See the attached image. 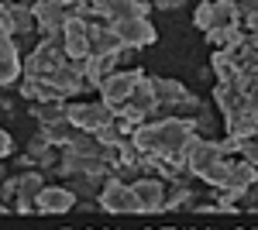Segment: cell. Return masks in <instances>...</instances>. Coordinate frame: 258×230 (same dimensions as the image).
Returning <instances> with one entry per match:
<instances>
[{"instance_id": "obj_22", "label": "cell", "mask_w": 258, "mask_h": 230, "mask_svg": "<svg viewBox=\"0 0 258 230\" xmlns=\"http://www.w3.org/2000/svg\"><path fill=\"white\" fill-rule=\"evenodd\" d=\"M193 203V192L186 182H176L172 189H165V210H179V206H189Z\"/></svg>"}, {"instance_id": "obj_12", "label": "cell", "mask_w": 258, "mask_h": 230, "mask_svg": "<svg viewBox=\"0 0 258 230\" xmlns=\"http://www.w3.org/2000/svg\"><path fill=\"white\" fill-rule=\"evenodd\" d=\"M152 90H155V100H159V110H165V107H176V103H186V100H189L186 86H182V83H176V79L152 76Z\"/></svg>"}, {"instance_id": "obj_10", "label": "cell", "mask_w": 258, "mask_h": 230, "mask_svg": "<svg viewBox=\"0 0 258 230\" xmlns=\"http://www.w3.org/2000/svg\"><path fill=\"white\" fill-rule=\"evenodd\" d=\"M41 186H45V179H41L38 169H31V172L18 175V196H14V210L18 213H35V199H38Z\"/></svg>"}, {"instance_id": "obj_24", "label": "cell", "mask_w": 258, "mask_h": 230, "mask_svg": "<svg viewBox=\"0 0 258 230\" xmlns=\"http://www.w3.org/2000/svg\"><path fill=\"white\" fill-rule=\"evenodd\" d=\"M238 144H241V148H238L241 158L251 162V165H258V131H255V134H248V137H241Z\"/></svg>"}, {"instance_id": "obj_4", "label": "cell", "mask_w": 258, "mask_h": 230, "mask_svg": "<svg viewBox=\"0 0 258 230\" xmlns=\"http://www.w3.org/2000/svg\"><path fill=\"white\" fill-rule=\"evenodd\" d=\"M35 206L41 216H62L76 206V192H73V186H41Z\"/></svg>"}, {"instance_id": "obj_6", "label": "cell", "mask_w": 258, "mask_h": 230, "mask_svg": "<svg viewBox=\"0 0 258 230\" xmlns=\"http://www.w3.org/2000/svg\"><path fill=\"white\" fill-rule=\"evenodd\" d=\"M48 83H52V90L59 96H73L80 93L83 86H86V76H83V62H73V58H66L62 65H55L52 72H48Z\"/></svg>"}, {"instance_id": "obj_26", "label": "cell", "mask_w": 258, "mask_h": 230, "mask_svg": "<svg viewBox=\"0 0 258 230\" xmlns=\"http://www.w3.org/2000/svg\"><path fill=\"white\" fill-rule=\"evenodd\" d=\"M152 4H155L159 11H172V7H182L186 0H152Z\"/></svg>"}, {"instance_id": "obj_19", "label": "cell", "mask_w": 258, "mask_h": 230, "mask_svg": "<svg viewBox=\"0 0 258 230\" xmlns=\"http://www.w3.org/2000/svg\"><path fill=\"white\" fill-rule=\"evenodd\" d=\"M73 124L69 120H55V124H41V137L52 144V148H66L69 144V137H73Z\"/></svg>"}, {"instance_id": "obj_7", "label": "cell", "mask_w": 258, "mask_h": 230, "mask_svg": "<svg viewBox=\"0 0 258 230\" xmlns=\"http://www.w3.org/2000/svg\"><path fill=\"white\" fill-rule=\"evenodd\" d=\"M110 24H114V31L120 35V41L127 48H145V45H152L159 38L155 28L148 24V18H120V21H110Z\"/></svg>"}, {"instance_id": "obj_11", "label": "cell", "mask_w": 258, "mask_h": 230, "mask_svg": "<svg viewBox=\"0 0 258 230\" xmlns=\"http://www.w3.org/2000/svg\"><path fill=\"white\" fill-rule=\"evenodd\" d=\"M224 127H227V134L231 137H248L258 131V107H251V103H244L241 110H234V114H227V120H224Z\"/></svg>"}, {"instance_id": "obj_13", "label": "cell", "mask_w": 258, "mask_h": 230, "mask_svg": "<svg viewBox=\"0 0 258 230\" xmlns=\"http://www.w3.org/2000/svg\"><path fill=\"white\" fill-rule=\"evenodd\" d=\"M120 48H124V41H120V35L114 31L110 21L90 24V52H120Z\"/></svg>"}, {"instance_id": "obj_28", "label": "cell", "mask_w": 258, "mask_h": 230, "mask_svg": "<svg viewBox=\"0 0 258 230\" xmlns=\"http://www.w3.org/2000/svg\"><path fill=\"white\" fill-rule=\"evenodd\" d=\"M0 7H4V0H0Z\"/></svg>"}, {"instance_id": "obj_16", "label": "cell", "mask_w": 258, "mask_h": 230, "mask_svg": "<svg viewBox=\"0 0 258 230\" xmlns=\"http://www.w3.org/2000/svg\"><path fill=\"white\" fill-rule=\"evenodd\" d=\"M210 45H217V48H234L244 41V28H241V21L234 24H220V28H210V31H203Z\"/></svg>"}, {"instance_id": "obj_9", "label": "cell", "mask_w": 258, "mask_h": 230, "mask_svg": "<svg viewBox=\"0 0 258 230\" xmlns=\"http://www.w3.org/2000/svg\"><path fill=\"white\" fill-rule=\"evenodd\" d=\"M120 52H90L83 58V76H86V86H100L103 79L117 69Z\"/></svg>"}, {"instance_id": "obj_17", "label": "cell", "mask_w": 258, "mask_h": 230, "mask_svg": "<svg viewBox=\"0 0 258 230\" xmlns=\"http://www.w3.org/2000/svg\"><path fill=\"white\" fill-rule=\"evenodd\" d=\"M66 100H35V107H31V117L38 120V124H55V120H69L66 117Z\"/></svg>"}, {"instance_id": "obj_2", "label": "cell", "mask_w": 258, "mask_h": 230, "mask_svg": "<svg viewBox=\"0 0 258 230\" xmlns=\"http://www.w3.org/2000/svg\"><path fill=\"white\" fill-rule=\"evenodd\" d=\"M145 76L141 69H127V72H110V76L100 83V100L107 103V107H114V114H117L120 107L131 100V93H135V86H138V79Z\"/></svg>"}, {"instance_id": "obj_29", "label": "cell", "mask_w": 258, "mask_h": 230, "mask_svg": "<svg viewBox=\"0 0 258 230\" xmlns=\"http://www.w3.org/2000/svg\"><path fill=\"white\" fill-rule=\"evenodd\" d=\"M145 4H148V0H145Z\"/></svg>"}, {"instance_id": "obj_21", "label": "cell", "mask_w": 258, "mask_h": 230, "mask_svg": "<svg viewBox=\"0 0 258 230\" xmlns=\"http://www.w3.org/2000/svg\"><path fill=\"white\" fill-rule=\"evenodd\" d=\"M241 14V7L234 4V0H214V28H220V24H234Z\"/></svg>"}, {"instance_id": "obj_18", "label": "cell", "mask_w": 258, "mask_h": 230, "mask_svg": "<svg viewBox=\"0 0 258 230\" xmlns=\"http://www.w3.org/2000/svg\"><path fill=\"white\" fill-rule=\"evenodd\" d=\"M7 14H11V24H14V35H28L35 28V11L21 0V4H7Z\"/></svg>"}, {"instance_id": "obj_20", "label": "cell", "mask_w": 258, "mask_h": 230, "mask_svg": "<svg viewBox=\"0 0 258 230\" xmlns=\"http://www.w3.org/2000/svg\"><path fill=\"white\" fill-rule=\"evenodd\" d=\"M66 58H73V62H83V58L90 55V35H66Z\"/></svg>"}, {"instance_id": "obj_3", "label": "cell", "mask_w": 258, "mask_h": 230, "mask_svg": "<svg viewBox=\"0 0 258 230\" xmlns=\"http://www.w3.org/2000/svg\"><path fill=\"white\" fill-rule=\"evenodd\" d=\"M66 117H69V124L73 127H80V131H97V127H103V124H110L114 120V107H107L103 100L100 103H69L66 107Z\"/></svg>"}, {"instance_id": "obj_15", "label": "cell", "mask_w": 258, "mask_h": 230, "mask_svg": "<svg viewBox=\"0 0 258 230\" xmlns=\"http://www.w3.org/2000/svg\"><path fill=\"white\" fill-rule=\"evenodd\" d=\"M214 72L220 76V83H238V86L244 83V69L234 62V55L227 48H217L214 52Z\"/></svg>"}, {"instance_id": "obj_23", "label": "cell", "mask_w": 258, "mask_h": 230, "mask_svg": "<svg viewBox=\"0 0 258 230\" xmlns=\"http://www.w3.org/2000/svg\"><path fill=\"white\" fill-rule=\"evenodd\" d=\"M193 24H197L200 31H210V28H214V0H207V4H200V7H197Z\"/></svg>"}, {"instance_id": "obj_14", "label": "cell", "mask_w": 258, "mask_h": 230, "mask_svg": "<svg viewBox=\"0 0 258 230\" xmlns=\"http://www.w3.org/2000/svg\"><path fill=\"white\" fill-rule=\"evenodd\" d=\"M214 103H217L220 110H224V117H227V114H234V110H241L244 103H251V100H248V93L241 90L238 83H217Z\"/></svg>"}, {"instance_id": "obj_27", "label": "cell", "mask_w": 258, "mask_h": 230, "mask_svg": "<svg viewBox=\"0 0 258 230\" xmlns=\"http://www.w3.org/2000/svg\"><path fill=\"white\" fill-rule=\"evenodd\" d=\"M4 179H7V169H4V165H0V186H4Z\"/></svg>"}, {"instance_id": "obj_5", "label": "cell", "mask_w": 258, "mask_h": 230, "mask_svg": "<svg viewBox=\"0 0 258 230\" xmlns=\"http://www.w3.org/2000/svg\"><path fill=\"white\" fill-rule=\"evenodd\" d=\"M255 182H258V165L238 158V162H231V172H227V179H224V186H217V192H227V196L238 203Z\"/></svg>"}, {"instance_id": "obj_8", "label": "cell", "mask_w": 258, "mask_h": 230, "mask_svg": "<svg viewBox=\"0 0 258 230\" xmlns=\"http://www.w3.org/2000/svg\"><path fill=\"white\" fill-rule=\"evenodd\" d=\"M131 186H135V196H138V203H141V213H162L165 210V182H162L159 175L145 172Z\"/></svg>"}, {"instance_id": "obj_1", "label": "cell", "mask_w": 258, "mask_h": 230, "mask_svg": "<svg viewBox=\"0 0 258 230\" xmlns=\"http://www.w3.org/2000/svg\"><path fill=\"white\" fill-rule=\"evenodd\" d=\"M100 206L114 216H138L141 203L135 196V186L124 182L120 175H107L103 179V189H100Z\"/></svg>"}, {"instance_id": "obj_25", "label": "cell", "mask_w": 258, "mask_h": 230, "mask_svg": "<svg viewBox=\"0 0 258 230\" xmlns=\"http://www.w3.org/2000/svg\"><path fill=\"white\" fill-rule=\"evenodd\" d=\"M11 151H14V137H11L7 131H4V127H0V162H4V158H7Z\"/></svg>"}]
</instances>
